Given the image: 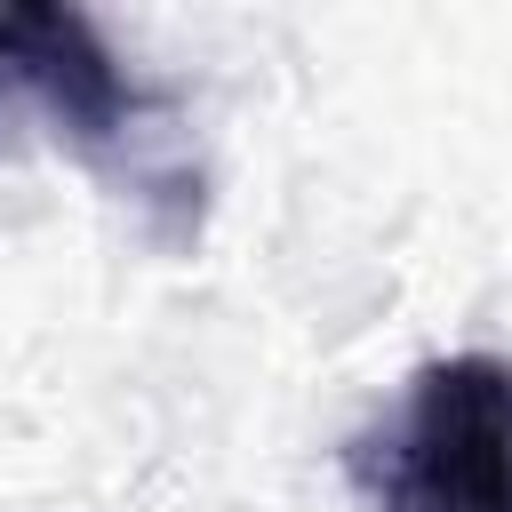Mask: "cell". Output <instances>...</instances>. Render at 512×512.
<instances>
[{
	"label": "cell",
	"instance_id": "6da1fadb",
	"mask_svg": "<svg viewBox=\"0 0 512 512\" xmlns=\"http://www.w3.org/2000/svg\"><path fill=\"white\" fill-rule=\"evenodd\" d=\"M0 72L56 120V136H72V152H88L136 200H168L184 240L200 232V176L184 168L168 96L144 88L80 8L0 0Z\"/></svg>",
	"mask_w": 512,
	"mask_h": 512
},
{
	"label": "cell",
	"instance_id": "7a4b0ae2",
	"mask_svg": "<svg viewBox=\"0 0 512 512\" xmlns=\"http://www.w3.org/2000/svg\"><path fill=\"white\" fill-rule=\"evenodd\" d=\"M368 512H512V360L440 352L344 440Z\"/></svg>",
	"mask_w": 512,
	"mask_h": 512
},
{
	"label": "cell",
	"instance_id": "3957f363",
	"mask_svg": "<svg viewBox=\"0 0 512 512\" xmlns=\"http://www.w3.org/2000/svg\"><path fill=\"white\" fill-rule=\"evenodd\" d=\"M0 88H8V72H0Z\"/></svg>",
	"mask_w": 512,
	"mask_h": 512
}]
</instances>
